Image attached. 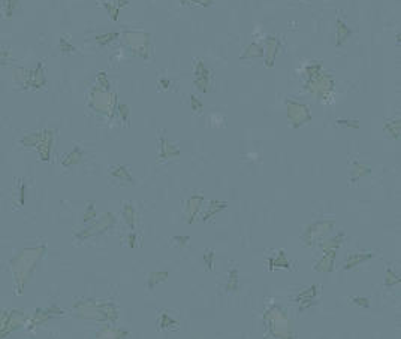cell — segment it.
Returning a JSON list of instances; mask_svg holds the SVG:
<instances>
[{
    "label": "cell",
    "mask_w": 401,
    "mask_h": 339,
    "mask_svg": "<svg viewBox=\"0 0 401 339\" xmlns=\"http://www.w3.org/2000/svg\"><path fill=\"white\" fill-rule=\"evenodd\" d=\"M125 215H126V220H127V223L130 224V227L132 229H135V220H136V211L130 206V205H127L126 208H125Z\"/></svg>",
    "instance_id": "obj_21"
},
{
    "label": "cell",
    "mask_w": 401,
    "mask_h": 339,
    "mask_svg": "<svg viewBox=\"0 0 401 339\" xmlns=\"http://www.w3.org/2000/svg\"><path fill=\"white\" fill-rule=\"evenodd\" d=\"M204 202V196L202 195H193L189 198L186 202H184V219H186V223L192 224L195 217L201 208V203Z\"/></svg>",
    "instance_id": "obj_3"
},
{
    "label": "cell",
    "mask_w": 401,
    "mask_h": 339,
    "mask_svg": "<svg viewBox=\"0 0 401 339\" xmlns=\"http://www.w3.org/2000/svg\"><path fill=\"white\" fill-rule=\"evenodd\" d=\"M278 48H280V42L275 36H268L267 39V61L265 64L268 67H271L274 64L275 56L278 54Z\"/></svg>",
    "instance_id": "obj_7"
},
{
    "label": "cell",
    "mask_w": 401,
    "mask_h": 339,
    "mask_svg": "<svg viewBox=\"0 0 401 339\" xmlns=\"http://www.w3.org/2000/svg\"><path fill=\"white\" fill-rule=\"evenodd\" d=\"M226 208V203L225 202H219V200H211L208 205H207V211H205V214H204V217H202V220L204 221H207V220H210L211 217H214L216 214H219L222 209H225Z\"/></svg>",
    "instance_id": "obj_10"
},
{
    "label": "cell",
    "mask_w": 401,
    "mask_h": 339,
    "mask_svg": "<svg viewBox=\"0 0 401 339\" xmlns=\"http://www.w3.org/2000/svg\"><path fill=\"white\" fill-rule=\"evenodd\" d=\"M370 259H373V254L371 253H350L346 259V263H344V269H353L357 268L358 264H362L365 261H368Z\"/></svg>",
    "instance_id": "obj_6"
},
{
    "label": "cell",
    "mask_w": 401,
    "mask_h": 339,
    "mask_svg": "<svg viewBox=\"0 0 401 339\" xmlns=\"http://www.w3.org/2000/svg\"><path fill=\"white\" fill-rule=\"evenodd\" d=\"M343 238L344 235L340 233V235H336L334 238L331 239H326V240H322V248H329V250H338L341 242H343Z\"/></svg>",
    "instance_id": "obj_18"
},
{
    "label": "cell",
    "mask_w": 401,
    "mask_h": 339,
    "mask_svg": "<svg viewBox=\"0 0 401 339\" xmlns=\"http://www.w3.org/2000/svg\"><path fill=\"white\" fill-rule=\"evenodd\" d=\"M192 106H193V109L196 108V111H201V109H202V103L198 100L196 96H192Z\"/></svg>",
    "instance_id": "obj_26"
},
{
    "label": "cell",
    "mask_w": 401,
    "mask_h": 339,
    "mask_svg": "<svg viewBox=\"0 0 401 339\" xmlns=\"http://www.w3.org/2000/svg\"><path fill=\"white\" fill-rule=\"evenodd\" d=\"M177 327H178L177 321H174L171 319V316H168V314L163 311L160 314L159 320H157V329H160V330H171V329H177Z\"/></svg>",
    "instance_id": "obj_12"
},
{
    "label": "cell",
    "mask_w": 401,
    "mask_h": 339,
    "mask_svg": "<svg viewBox=\"0 0 401 339\" xmlns=\"http://www.w3.org/2000/svg\"><path fill=\"white\" fill-rule=\"evenodd\" d=\"M180 154V150L175 147L174 143H171L167 138H162L160 140V159H169V157H177Z\"/></svg>",
    "instance_id": "obj_8"
},
{
    "label": "cell",
    "mask_w": 401,
    "mask_h": 339,
    "mask_svg": "<svg viewBox=\"0 0 401 339\" xmlns=\"http://www.w3.org/2000/svg\"><path fill=\"white\" fill-rule=\"evenodd\" d=\"M288 106V120H289V124L294 127V129H298L301 127L302 124L309 123L312 115H310V111L309 108L302 105V103H298V102H294V100H288L286 103Z\"/></svg>",
    "instance_id": "obj_2"
},
{
    "label": "cell",
    "mask_w": 401,
    "mask_h": 339,
    "mask_svg": "<svg viewBox=\"0 0 401 339\" xmlns=\"http://www.w3.org/2000/svg\"><path fill=\"white\" fill-rule=\"evenodd\" d=\"M350 302H352V303H355V305H358V306H364V308H368V306H370V302H368L367 298L355 296V298H352V299H350Z\"/></svg>",
    "instance_id": "obj_23"
},
{
    "label": "cell",
    "mask_w": 401,
    "mask_h": 339,
    "mask_svg": "<svg viewBox=\"0 0 401 339\" xmlns=\"http://www.w3.org/2000/svg\"><path fill=\"white\" fill-rule=\"evenodd\" d=\"M189 2H193L195 5H201V6H207L213 2V0H181V3H189Z\"/></svg>",
    "instance_id": "obj_24"
},
{
    "label": "cell",
    "mask_w": 401,
    "mask_h": 339,
    "mask_svg": "<svg viewBox=\"0 0 401 339\" xmlns=\"http://www.w3.org/2000/svg\"><path fill=\"white\" fill-rule=\"evenodd\" d=\"M370 172V169L361 163H353L352 164V169H350V175H352V181L355 182L357 179H359L361 177L367 175Z\"/></svg>",
    "instance_id": "obj_16"
},
{
    "label": "cell",
    "mask_w": 401,
    "mask_h": 339,
    "mask_svg": "<svg viewBox=\"0 0 401 339\" xmlns=\"http://www.w3.org/2000/svg\"><path fill=\"white\" fill-rule=\"evenodd\" d=\"M174 240L177 242V244H180V247L186 245L187 244V240H189V236H174Z\"/></svg>",
    "instance_id": "obj_25"
},
{
    "label": "cell",
    "mask_w": 401,
    "mask_h": 339,
    "mask_svg": "<svg viewBox=\"0 0 401 339\" xmlns=\"http://www.w3.org/2000/svg\"><path fill=\"white\" fill-rule=\"evenodd\" d=\"M397 284H400V277L392 269H388L386 271V278H385V285L392 287V285H397Z\"/></svg>",
    "instance_id": "obj_20"
},
{
    "label": "cell",
    "mask_w": 401,
    "mask_h": 339,
    "mask_svg": "<svg viewBox=\"0 0 401 339\" xmlns=\"http://www.w3.org/2000/svg\"><path fill=\"white\" fill-rule=\"evenodd\" d=\"M196 80H195V84L196 87L201 90V91H207L208 90V84H210V70L207 69V66L202 63V61H198L196 63Z\"/></svg>",
    "instance_id": "obj_5"
},
{
    "label": "cell",
    "mask_w": 401,
    "mask_h": 339,
    "mask_svg": "<svg viewBox=\"0 0 401 339\" xmlns=\"http://www.w3.org/2000/svg\"><path fill=\"white\" fill-rule=\"evenodd\" d=\"M168 272L167 271H156V272H150L148 275V288L153 290L157 284L163 282V281H167L168 278Z\"/></svg>",
    "instance_id": "obj_14"
},
{
    "label": "cell",
    "mask_w": 401,
    "mask_h": 339,
    "mask_svg": "<svg viewBox=\"0 0 401 339\" xmlns=\"http://www.w3.org/2000/svg\"><path fill=\"white\" fill-rule=\"evenodd\" d=\"M268 261H270V271H273L274 268H285V269H289V268H291V266H289V261H288V259H286V254H285V251H283V250L278 251V254L275 256V259L271 257Z\"/></svg>",
    "instance_id": "obj_11"
},
{
    "label": "cell",
    "mask_w": 401,
    "mask_h": 339,
    "mask_svg": "<svg viewBox=\"0 0 401 339\" xmlns=\"http://www.w3.org/2000/svg\"><path fill=\"white\" fill-rule=\"evenodd\" d=\"M350 35H352L350 29L346 26V24H344L341 20H338V21H337V46H338V45H343V43L350 38Z\"/></svg>",
    "instance_id": "obj_13"
},
{
    "label": "cell",
    "mask_w": 401,
    "mask_h": 339,
    "mask_svg": "<svg viewBox=\"0 0 401 339\" xmlns=\"http://www.w3.org/2000/svg\"><path fill=\"white\" fill-rule=\"evenodd\" d=\"M334 227V220L329 221H317L315 224H310L307 229H305L304 235L301 236V239L304 240V244L307 245H315L316 242H322L323 236L331 232V229Z\"/></svg>",
    "instance_id": "obj_1"
},
{
    "label": "cell",
    "mask_w": 401,
    "mask_h": 339,
    "mask_svg": "<svg viewBox=\"0 0 401 339\" xmlns=\"http://www.w3.org/2000/svg\"><path fill=\"white\" fill-rule=\"evenodd\" d=\"M238 285H240L238 271L237 269L229 271V278H228V282H226V290H228V292H235V290H238Z\"/></svg>",
    "instance_id": "obj_17"
},
{
    "label": "cell",
    "mask_w": 401,
    "mask_h": 339,
    "mask_svg": "<svg viewBox=\"0 0 401 339\" xmlns=\"http://www.w3.org/2000/svg\"><path fill=\"white\" fill-rule=\"evenodd\" d=\"M336 251H337V250L323 248V256H322V259L313 266V269H316V271H319V272H331V271L334 269Z\"/></svg>",
    "instance_id": "obj_4"
},
{
    "label": "cell",
    "mask_w": 401,
    "mask_h": 339,
    "mask_svg": "<svg viewBox=\"0 0 401 339\" xmlns=\"http://www.w3.org/2000/svg\"><path fill=\"white\" fill-rule=\"evenodd\" d=\"M264 54V50H262V46L261 45H257V43H250L247 46V50L244 53V56L241 59H250V57H261Z\"/></svg>",
    "instance_id": "obj_19"
},
{
    "label": "cell",
    "mask_w": 401,
    "mask_h": 339,
    "mask_svg": "<svg viewBox=\"0 0 401 339\" xmlns=\"http://www.w3.org/2000/svg\"><path fill=\"white\" fill-rule=\"evenodd\" d=\"M385 132L391 135L394 139L400 138V117H395L394 120H388L385 123Z\"/></svg>",
    "instance_id": "obj_15"
},
{
    "label": "cell",
    "mask_w": 401,
    "mask_h": 339,
    "mask_svg": "<svg viewBox=\"0 0 401 339\" xmlns=\"http://www.w3.org/2000/svg\"><path fill=\"white\" fill-rule=\"evenodd\" d=\"M214 257H216V254H214L213 250H205V253H204V261H205V264H207L208 271H213Z\"/></svg>",
    "instance_id": "obj_22"
},
{
    "label": "cell",
    "mask_w": 401,
    "mask_h": 339,
    "mask_svg": "<svg viewBox=\"0 0 401 339\" xmlns=\"http://www.w3.org/2000/svg\"><path fill=\"white\" fill-rule=\"evenodd\" d=\"M316 288L317 287H310L307 290H304V292H301L296 298L298 302H301V308L305 309V308H309L315 303V295H316Z\"/></svg>",
    "instance_id": "obj_9"
}]
</instances>
